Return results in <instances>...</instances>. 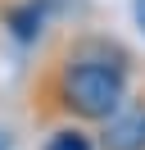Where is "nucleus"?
I'll return each mask as SVG.
<instances>
[{
    "label": "nucleus",
    "mask_w": 145,
    "mask_h": 150,
    "mask_svg": "<svg viewBox=\"0 0 145 150\" xmlns=\"http://www.w3.org/2000/svg\"><path fill=\"white\" fill-rule=\"evenodd\" d=\"M100 150H145V100H127L113 118L100 123Z\"/></svg>",
    "instance_id": "3"
},
{
    "label": "nucleus",
    "mask_w": 145,
    "mask_h": 150,
    "mask_svg": "<svg viewBox=\"0 0 145 150\" xmlns=\"http://www.w3.org/2000/svg\"><path fill=\"white\" fill-rule=\"evenodd\" d=\"M132 50L104 32H77L50 73L59 109L77 123H104L132 100Z\"/></svg>",
    "instance_id": "1"
},
{
    "label": "nucleus",
    "mask_w": 145,
    "mask_h": 150,
    "mask_svg": "<svg viewBox=\"0 0 145 150\" xmlns=\"http://www.w3.org/2000/svg\"><path fill=\"white\" fill-rule=\"evenodd\" d=\"M132 18H136V28L145 32V0H132Z\"/></svg>",
    "instance_id": "5"
},
{
    "label": "nucleus",
    "mask_w": 145,
    "mask_h": 150,
    "mask_svg": "<svg viewBox=\"0 0 145 150\" xmlns=\"http://www.w3.org/2000/svg\"><path fill=\"white\" fill-rule=\"evenodd\" d=\"M45 150H100V146L91 141V132H82L77 123H68V127L50 132V141H45Z\"/></svg>",
    "instance_id": "4"
},
{
    "label": "nucleus",
    "mask_w": 145,
    "mask_h": 150,
    "mask_svg": "<svg viewBox=\"0 0 145 150\" xmlns=\"http://www.w3.org/2000/svg\"><path fill=\"white\" fill-rule=\"evenodd\" d=\"M63 9H68V0H9L5 14H0V23H5V32L18 46H36V41L45 37V28H50Z\"/></svg>",
    "instance_id": "2"
},
{
    "label": "nucleus",
    "mask_w": 145,
    "mask_h": 150,
    "mask_svg": "<svg viewBox=\"0 0 145 150\" xmlns=\"http://www.w3.org/2000/svg\"><path fill=\"white\" fill-rule=\"evenodd\" d=\"M9 146H14V137H9V132L0 127V150H9Z\"/></svg>",
    "instance_id": "6"
}]
</instances>
